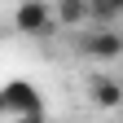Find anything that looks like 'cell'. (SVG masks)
<instances>
[{
	"label": "cell",
	"instance_id": "5b68a950",
	"mask_svg": "<svg viewBox=\"0 0 123 123\" xmlns=\"http://www.w3.org/2000/svg\"><path fill=\"white\" fill-rule=\"evenodd\" d=\"M88 18V5L84 0H62V5L53 9V22H66V26H79Z\"/></svg>",
	"mask_w": 123,
	"mask_h": 123
},
{
	"label": "cell",
	"instance_id": "6da1fadb",
	"mask_svg": "<svg viewBox=\"0 0 123 123\" xmlns=\"http://www.w3.org/2000/svg\"><path fill=\"white\" fill-rule=\"evenodd\" d=\"M0 114L40 119V114H44V101L35 97V88H31V84H9V88H0Z\"/></svg>",
	"mask_w": 123,
	"mask_h": 123
},
{
	"label": "cell",
	"instance_id": "277c9868",
	"mask_svg": "<svg viewBox=\"0 0 123 123\" xmlns=\"http://www.w3.org/2000/svg\"><path fill=\"white\" fill-rule=\"evenodd\" d=\"M88 92H92V101H97L101 110H119L123 105V84L114 75H97V79L88 84Z\"/></svg>",
	"mask_w": 123,
	"mask_h": 123
},
{
	"label": "cell",
	"instance_id": "3957f363",
	"mask_svg": "<svg viewBox=\"0 0 123 123\" xmlns=\"http://www.w3.org/2000/svg\"><path fill=\"white\" fill-rule=\"evenodd\" d=\"M13 22H18L22 35H44V31H53V5H44V0H22L18 13H13Z\"/></svg>",
	"mask_w": 123,
	"mask_h": 123
},
{
	"label": "cell",
	"instance_id": "7a4b0ae2",
	"mask_svg": "<svg viewBox=\"0 0 123 123\" xmlns=\"http://www.w3.org/2000/svg\"><path fill=\"white\" fill-rule=\"evenodd\" d=\"M79 53L92 57V62H114V57H123V40H119V31L105 22V26L88 31V35L79 40Z\"/></svg>",
	"mask_w": 123,
	"mask_h": 123
},
{
	"label": "cell",
	"instance_id": "8992f818",
	"mask_svg": "<svg viewBox=\"0 0 123 123\" xmlns=\"http://www.w3.org/2000/svg\"><path fill=\"white\" fill-rule=\"evenodd\" d=\"M110 9H123V0H110Z\"/></svg>",
	"mask_w": 123,
	"mask_h": 123
}]
</instances>
